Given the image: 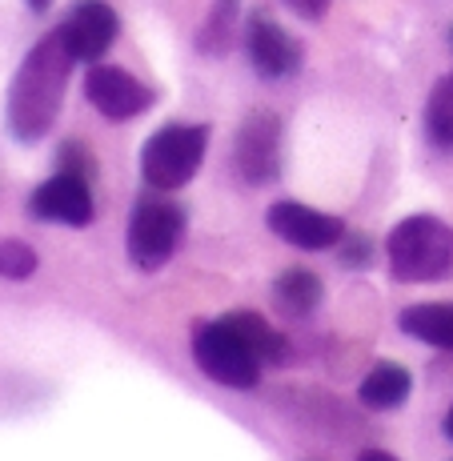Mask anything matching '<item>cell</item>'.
I'll use <instances>...</instances> for the list:
<instances>
[{
  "label": "cell",
  "instance_id": "cell-1",
  "mask_svg": "<svg viewBox=\"0 0 453 461\" xmlns=\"http://www.w3.org/2000/svg\"><path fill=\"white\" fill-rule=\"evenodd\" d=\"M73 52L65 49V41L57 32H49L29 49V57L21 60L13 85H8V132L24 145L49 137V129L57 125L60 104H65L68 73H73Z\"/></svg>",
  "mask_w": 453,
  "mask_h": 461
},
{
  "label": "cell",
  "instance_id": "cell-2",
  "mask_svg": "<svg viewBox=\"0 0 453 461\" xmlns=\"http://www.w3.org/2000/svg\"><path fill=\"white\" fill-rule=\"evenodd\" d=\"M385 265L402 285H430L453 273V225L433 212L397 221L385 237Z\"/></svg>",
  "mask_w": 453,
  "mask_h": 461
},
{
  "label": "cell",
  "instance_id": "cell-3",
  "mask_svg": "<svg viewBox=\"0 0 453 461\" xmlns=\"http://www.w3.org/2000/svg\"><path fill=\"white\" fill-rule=\"evenodd\" d=\"M193 361L209 381L225 389H253L261 381V357L249 345V337L237 330L233 317L201 321L193 330Z\"/></svg>",
  "mask_w": 453,
  "mask_h": 461
},
{
  "label": "cell",
  "instance_id": "cell-4",
  "mask_svg": "<svg viewBox=\"0 0 453 461\" xmlns=\"http://www.w3.org/2000/svg\"><path fill=\"white\" fill-rule=\"evenodd\" d=\"M209 153V125H165L140 149V176L149 189L173 193L201 173Z\"/></svg>",
  "mask_w": 453,
  "mask_h": 461
},
{
  "label": "cell",
  "instance_id": "cell-5",
  "mask_svg": "<svg viewBox=\"0 0 453 461\" xmlns=\"http://www.w3.org/2000/svg\"><path fill=\"white\" fill-rule=\"evenodd\" d=\"M181 237H185V209L165 197H145L137 201L129 229H124V253L140 273H157L173 261Z\"/></svg>",
  "mask_w": 453,
  "mask_h": 461
},
{
  "label": "cell",
  "instance_id": "cell-6",
  "mask_svg": "<svg viewBox=\"0 0 453 461\" xmlns=\"http://www.w3.org/2000/svg\"><path fill=\"white\" fill-rule=\"evenodd\" d=\"M233 168L253 189L281 176V117L273 109H253L241 121L233 140Z\"/></svg>",
  "mask_w": 453,
  "mask_h": 461
},
{
  "label": "cell",
  "instance_id": "cell-7",
  "mask_svg": "<svg viewBox=\"0 0 453 461\" xmlns=\"http://www.w3.org/2000/svg\"><path fill=\"white\" fill-rule=\"evenodd\" d=\"M85 96H88V104L109 121H132L153 109V101H157V93L145 81H137V77L124 73L117 65H101V60L88 65Z\"/></svg>",
  "mask_w": 453,
  "mask_h": 461
},
{
  "label": "cell",
  "instance_id": "cell-8",
  "mask_svg": "<svg viewBox=\"0 0 453 461\" xmlns=\"http://www.w3.org/2000/svg\"><path fill=\"white\" fill-rule=\"evenodd\" d=\"M117 32H121L117 8L104 5V0H81V5L68 8V16L60 21L57 37L65 41V49L73 52L77 65H96V60L113 49Z\"/></svg>",
  "mask_w": 453,
  "mask_h": 461
},
{
  "label": "cell",
  "instance_id": "cell-9",
  "mask_svg": "<svg viewBox=\"0 0 453 461\" xmlns=\"http://www.w3.org/2000/svg\"><path fill=\"white\" fill-rule=\"evenodd\" d=\"M265 221H269L273 237H281L293 249H309V253L333 249L345 237L341 217H333V212H325V209H313V205H301V201H277V205H269Z\"/></svg>",
  "mask_w": 453,
  "mask_h": 461
},
{
  "label": "cell",
  "instance_id": "cell-10",
  "mask_svg": "<svg viewBox=\"0 0 453 461\" xmlns=\"http://www.w3.org/2000/svg\"><path fill=\"white\" fill-rule=\"evenodd\" d=\"M29 212L37 221H49V225L85 229L88 221H93V189H88V176L60 168L57 176H49L29 197Z\"/></svg>",
  "mask_w": 453,
  "mask_h": 461
},
{
  "label": "cell",
  "instance_id": "cell-11",
  "mask_svg": "<svg viewBox=\"0 0 453 461\" xmlns=\"http://www.w3.org/2000/svg\"><path fill=\"white\" fill-rule=\"evenodd\" d=\"M245 52H249V65H253L257 77L265 81H285L301 68V44L281 29L273 16L253 13L245 24Z\"/></svg>",
  "mask_w": 453,
  "mask_h": 461
},
{
  "label": "cell",
  "instance_id": "cell-12",
  "mask_svg": "<svg viewBox=\"0 0 453 461\" xmlns=\"http://www.w3.org/2000/svg\"><path fill=\"white\" fill-rule=\"evenodd\" d=\"M397 325L413 341L453 353V301H421V305H410V309H402Z\"/></svg>",
  "mask_w": 453,
  "mask_h": 461
},
{
  "label": "cell",
  "instance_id": "cell-13",
  "mask_svg": "<svg viewBox=\"0 0 453 461\" xmlns=\"http://www.w3.org/2000/svg\"><path fill=\"white\" fill-rule=\"evenodd\" d=\"M410 389H413L410 369L397 366V361H377V366L361 377L358 397L369 410H397V405L410 402Z\"/></svg>",
  "mask_w": 453,
  "mask_h": 461
},
{
  "label": "cell",
  "instance_id": "cell-14",
  "mask_svg": "<svg viewBox=\"0 0 453 461\" xmlns=\"http://www.w3.org/2000/svg\"><path fill=\"white\" fill-rule=\"evenodd\" d=\"M273 301H277V309L285 317H309L325 301V285L309 269H285L273 281Z\"/></svg>",
  "mask_w": 453,
  "mask_h": 461
},
{
  "label": "cell",
  "instance_id": "cell-15",
  "mask_svg": "<svg viewBox=\"0 0 453 461\" xmlns=\"http://www.w3.org/2000/svg\"><path fill=\"white\" fill-rule=\"evenodd\" d=\"M425 137L441 153H453V73L438 77V85L430 88V101H425Z\"/></svg>",
  "mask_w": 453,
  "mask_h": 461
},
{
  "label": "cell",
  "instance_id": "cell-16",
  "mask_svg": "<svg viewBox=\"0 0 453 461\" xmlns=\"http://www.w3.org/2000/svg\"><path fill=\"white\" fill-rule=\"evenodd\" d=\"M237 321V330H241L249 337V345L257 349V357H261V366H281L285 361V353H289V345H285V337H281L277 330H273L265 317H257V313H249V309H237V313H229Z\"/></svg>",
  "mask_w": 453,
  "mask_h": 461
},
{
  "label": "cell",
  "instance_id": "cell-17",
  "mask_svg": "<svg viewBox=\"0 0 453 461\" xmlns=\"http://www.w3.org/2000/svg\"><path fill=\"white\" fill-rule=\"evenodd\" d=\"M237 8H241V0H213L205 24H201V32H197V49L205 52V57H221V52L229 49V41H233V32H237Z\"/></svg>",
  "mask_w": 453,
  "mask_h": 461
},
{
  "label": "cell",
  "instance_id": "cell-18",
  "mask_svg": "<svg viewBox=\"0 0 453 461\" xmlns=\"http://www.w3.org/2000/svg\"><path fill=\"white\" fill-rule=\"evenodd\" d=\"M37 265L41 257L29 241H21V237H5L0 241V277L5 281H29L37 273Z\"/></svg>",
  "mask_w": 453,
  "mask_h": 461
},
{
  "label": "cell",
  "instance_id": "cell-19",
  "mask_svg": "<svg viewBox=\"0 0 453 461\" xmlns=\"http://www.w3.org/2000/svg\"><path fill=\"white\" fill-rule=\"evenodd\" d=\"M373 261V245H369V237H361V233H345L341 237V265H353V269H366V265Z\"/></svg>",
  "mask_w": 453,
  "mask_h": 461
},
{
  "label": "cell",
  "instance_id": "cell-20",
  "mask_svg": "<svg viewBox=\"0 0 453 461\" xmlns=\"http://www.w3.org/2000/svg\"><path fill=\"white\" fill-rule=\"evenodd\" d=\"M60 168H68V173H81V176H93V157H88V149L81 140H68L65 149H60Z\"/></svg>",
  "mask_w": 453,
  "mask_h": 461
},
{
  "label": "cell",
  "instance_id": "cell-21",
  "mask_svg": "<svg viewBox=\"0 0 453 461\" xmlns=\"http://www.w3.org/2000/svg\"><path fill=\"white\" fill-rule=\"evenodd\" d=\"M281 5H285L289 13H297L301 21H325L333 0H281Z\"/></svg>",
  "mask_w": 453,
  "mask_h": 461
},
{
  "label": "cell",
  "instance_id": "cell-22",
  "mask_svg": "<svg viewBox=\"0 0 453 461\" xmlns=\"http://www.w3.org/2000/svg\"><path fill=\"white\" fill-rule=\"evenodd\" d=\"M358 461H397L394 454H385V449H361Z\"/></svg>",
  "mask_w": 453,
  "mask_h": 461
},
{
  "label": "cell",
  "instance_id": "cell-23",
  "mask_svg": "<svg viewBox=\"0 0 453 461\" xmlns=\"http://www.w3.org/2000/svg\"><path fill=\"white\" fill-rule=\"evenodd\" d=\"M441 433L453 441V405H449V413H446V421H441Z\"/></svg>",
  "mask_w": 453,
  "mask_h": 461
},
{
  "label": "cell",
  "instance_id": "cell-24",
  "mask_svg": "<svg viewBox=\"0 0 453 461\" xmlns=\"http://www.w3.org/2000/svg\"><path fill=\"white\" fill-rule=\"evenodd\" d=\"M24 5H29V8H32V13H44V8H49V5H52V0H24Z\"/></svg>",
  "mask_w": 453,
  "mask_h": 461
},
{
  "label": "cell",
  "instance_id": "cell-25",
  "mask_svg": "<svg viewBox=\"0 0 453 461\" xmlns=\"http://www.w3.org/2000/svg\"><path fill=\"white\" fill-rule=\"evenodd\" d=\"M449 52H453V29H449Z\"/></svg>",
  "mask_w": 453,
  "mask_h": 461
}]
</instances>
